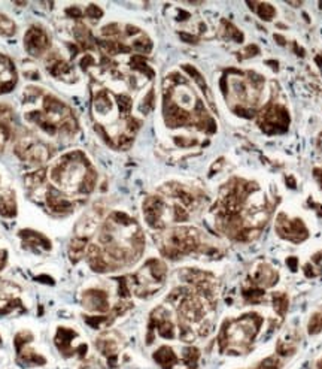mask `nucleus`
<instances>
[{"mask_svg": "<svg viewBox=\"0 0 322 369\" xmlns=\"http://www.w3.org/2000/svg\"><path fill=\"white\" fill-rule=\"evenodd\" d=\"M96 184L97 172L88 156L81 150L63 153L48 168L25 178V187L31 197L52 194L76 203L79 197L91 194Z\"/></svg>", "mask_w": 322, "mask_h": 369, "instance_id": "1", "label": "nucleus"}, {"mask_svg": "<svg viewBox=\"0 0 322 369\" xmlns=\"http://www.w3.org/2000/svg\"><path fill=\"white\" fill-rule=\"evenodd\" d=\"M22 117L33 129L48 138L72 141L79 133V123L69 103L39 85L24 88Z\"/></svg>", "mask_w": 322, "mask_h": 369, "instance_id": "2", "label": "nucleus"}, {"mask_svg": "<svg viewBox=\"0 0 322 369\" xmlns=\"http://www.w3.org/2000/svg\"><path fill=\"white\" fill-rule=\"evenodd\" d=\"M15 154L21 162L30 166H42L52 157V150L48 142L39 138L21 136L15 142Z\"/></svg>", "mask_w": 322, "mask_h": 369, "instance_id": "3", "label": "nucleus"}, {"mask_svg": "<svg viewBox=\"0 0 322 369\" xmlns=\"http://www.w3.org/2000/svg\"><path fill=\"white\" fill-rule=\"evenodd\" d=\"M22 45H24V49L27 51V54L30 57H34V58L45 57L52 48L49 33L46 31V28L43 25L36 24V22L30 24L27 27V30L24 31Z\"/></svg>", "mask_w": 322, "mask_h": 369, "instance_id": "4", "label": "nucleus"}, {"mask_svg": "<svg viewBox=\"0 0 322 369\" xmlns=\"http://www.w3.org/2000/svg\"><path fill=\"white\" fill-rule=\"evenodd\" d=\"M78 338V332L73 331L72 328L67 326H60L55 331V337H54V343L57 350L60 352L61 356L64 358H72L73 355H78L81 358H84L87 355V344H79V346H73L75 340Z\"/></svg>", "mask_w": 322, "mask_h": 369, "instance_id": "5", "label": "nucleus"}, {"mask_svg": "<svg viewBox=\"0 0 322 369\" xmlns=\"http://www.w3.org/2000/svg\"><path fill=\"white\" fill-rule=\"evenodd\" d=\"M81 305L94 313V316H106L111 313L109 295L102 287H88L81 293Z\"/></svg>", "mask_w": 322, "mask_h": 369, "instance_id": "6", "label": "nucleus"}, {"mask_svg": "<svg viewBox=\"0 0 322 369\" xmlns=\"http://www.w3.org/2000/svg\"><path fill=\"white\" fill-rule=\"evenodd\" d=\"M19 241L22 248L33 251V253H51L54 248L52 241L42 232L34 230V229H21L18 232Z\"/></svg>", "mask_w": 322, "mask_h": 369, "instance_id": "7", "label": "nucleus"}, {"mask_svg": "<svg viewBox=\"0 0 322 369\" xmlns=\"http://www.w3.org/2000/svg\"><path fill=\"white\" fill-rule=\"evenodd\" d=\"M276 232L281 238L290 239L293 242H300L305 241L309 236V230L306 229L305 223L300 218L296 220H288L285 215H279L278 218V226Z\"/></svg>", "mask_w": 322, "mask_h": 369, "instance_id": "8", "label": "nucleus"}, {"mask_svg": "<svg viewBox=\"0 0 322 369\" xmlns=\"http://www.w3.org/2000/svg\"><path fill=\"white\" fill-rule=\"evenodd\" d=\"M15 135V115L9 105L0 103V153L4 151L6 145Z\"/></svg>", "mask_w": 322, "mask_h": 369, "instance_id": "9", "label": "nucleus"}, {"mask_svg": "<svg viewBox=\"0 0 322 369\" xmlns=\"http://www.w3.org/2000/svg\"><path fill=\"white\" fill-rule=\"evenodd\" d=\"M18 82V72L13 61L0 52V96L12 91Z\"/></svg>", "mask_w": 322, "mask_h": 369, "instance_id": "10", "label": "nucleus"}, {"mask_svg": "<svg viewBox=\"0 0 322 369\" xmlns=\"http://www.w3.org/2000/svg\"><path fill=\"white\" fill-rule=\"evenodd\" d=\"M18 212L16 205V194L15 190L4 180L3 174L0 172V215L1 217H15Z\"/></svg>", "mask_w": 322, "mask_h": 369, "instance_id": "11", "label": "nucleus"}, {"mask_svg": "<svg viewBox=\"0 0 322 369\" xmlns=\"http://www.w3.org/2000/svg\"><path fill=\"white\" fill-rule=\"evenodd\" d=\"M21 308H24V305L16 289L10 284L0 286V314H9Z\"/></svg>", "mask_w": 322, "mask_h": 369, "instance_id": "12", "label": "nucleus"}, {"mask_svg": "<svg viewBox=\"0 0 322 369\" xmlns=\"http://www.w3.org/2000/svg\"><path fill=\"white\" fill-rule=\"evenodd\" d=\"M153 356H154V361L162 369H173L177 364V356L173 352V349L168 347V346H161Z\"/></svg>", "mask_w": 322, "mask_h": 369, "instance_id": "13", "label": "nucleus"}, {"mask_svg": "<svg viewBox=\"0 0 322 369\" xmlns=\"http://www.w3.org/2000/svg\"><path fill=\"white\" fill-rule=\"evenodd\" d=\"M16 33V24L6 13L0 12V36L10 37Z\"/></svg>", "mask_w": 322, "mask_h": 369, "instance_id": "14", "label": "nucleus"}, {"mask_svg": "<svg viewBox=\"0 0 322 369\" xmlns=\"http://www.w3.org/2000/svg\"><path fill=\"white\" fill-rule=\"evenodd\" d=\"M255 12L261 16V19L264 21H270L275 16V9L269 4V3H258Z\"/></svg>", "mask_w": 322, "mask_h": 369, "instance_id": "15", "label": "nucleus"}, {"mask_svg": "<svg viewBox=\"0 0 322 369\" xmlns=\"http://www.w3.org/2000/svg\"><path fill=\"white\" fill-rule=\"evenodd\" d=\"M273 305H275V310L284 316L288 310V298L285 295H275L273 296Z\"/></svg>", "mask_w": 322, "mask_h": 369, "instance_id": "16", "label": "nucleus"}, {"mask_svg": "<svg viewBox=\"0 0 322 369\" xmlns=\"http://www.w3.org/2000/svg\"><path fill=\"white\" fill-rule=\"evenodd\" d=\"M308 331L311 335H315V334H320L322 332V314L321 313H317L312 316L311 322H309V326H308Z\"/></svg>", "mask_w": 322, "mask_h": 369, "instance_id": "17", "label": "nucleus"}, {"mask_svg": "<svg viewBox=\"0 0 322 369\" xmlns=\"http://www.w3.org/2000/svg\"><path fill=\"white\" fill-rule=\"evenodd\" d=\"M260 51H258V48L255 46V45H249V46H246V55L248 57H251V55H257Z\"/></svg>", "mask_w": 322, "mask_h": 369, "instance_id": "18", "label": "nucleus"}, {"mask_svg": "<svg viewBox=\"0 0 322 369\" xmlns=\"http://www.w3.org/2000/svg\"><path fill=\"white\" fill-rule=\"evenodd\" d=\"M312 260H314V263H315V265H317V266H318V268L322 271V251L317 253V254L314 256V259H312Z\"/></svg>", "mask_w": 322, "mask_h": 369, "instance_id": "19", "label": "nucleus"}, {"mask_svg": "<svg viewBox=\"0 0 322 369\" xmlns=\"http://www.w3.org/2000/svg\"><path fill=\"white\" fill-rule=\"evenodd\" d=\"M287 265L291 268V271H297V259L296 257H290L287 260Z\"/></svg>", "mask_w": 322, "mask_h": 369, "instance_id": "20", "label": "nucleus"}, {"mask_svg": "<svg viewBox=\"0 0 322 369\" xmlns=\"http://www.w3.org/2000/svg\"><path fill=\"white\" fill-rule=\"evenodd\" d=\"M275 39H276V40H278V42H279L281 45H285V39H284V37H282L281 34H275Z\"/></svg>", "mask_w": 322, "mask_h": 369, "instance_id": "21", "label": "nucleus"}, {"mask_svg": "<svg viewBox=\"0 0 322 369\" xmlns=\"http://www.w3.org/2000/svg\"><path fill=\"white\" fill-rule=\"evenodd\" d=\"M287 184L290 185L291 188H296V181L293 178H287Z\"/></svg>", "mask_w": 322, "mask_h": 369, "instance_id": "22", "label": "nucleus"}, {"mask_svg": "<svg viewBox=\"0 0 322 369\" xmlns=\"http://www.w3.org/2000/svg\"><path fill=\"white\" fill-rule=\"evenodd\" d=\"M317 63H318V64L321 66V69H322V57H320V55L317 57Z\"/></svg>", "mask_w": 322, "mask_h": 369, "instance_id": "23", "label": "nucleus"}, {"mask_svg": "<svg viewBox=\"0 0 322 369\" xmlns=\"http://www.w3.org/2000/svg\"><path fill=\"white\" fill-rule=\"evenodd\" d=\"M0 346H1V338H0Z\"/></svg>", "mask_w": 322, "mask_h": 369, "instance_id": "24", "label": "nucleus"}]
</instances>
